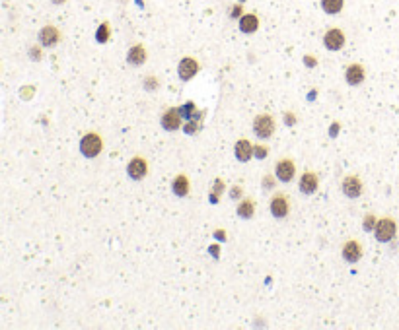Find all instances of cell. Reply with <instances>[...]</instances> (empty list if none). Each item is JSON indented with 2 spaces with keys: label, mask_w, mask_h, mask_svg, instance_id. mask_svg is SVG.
<instances>
[{
  "label": "cell",
  "mask_w": 399,
  "mask_h": 330,
  "mask_svg": "<svg viewBox=\"0 0 399 330\" xmlns=\"http://www.w3.org/2000/svg\"><path fill=\"white\" fill-rule=\"evenodd\" d=\"M253 156L257 160H265L269 156V148L267 146H253Z\"/></svg>",
  "instance_id": "cell-26"
},
{
  "label": "cell",
  "mask_w": 399,
  "mask_h": 330,
  "mask_svg": "<svg viewBox=\"0 0 399 330\" xmlns=\"http://www.w3.org/2000/svg\"><path fill=\"white\" fill-rule=\"evenodd\" d=\"M195 111H197V109H195V103H193V101H187V103H185V105L180 109L181 117H183V119H187V121H191V119H193Z\"/></svg>",
  "instance_id": "cell-23"
},
{
  "label": "cell",
  "mask_w": 399,
  "mask_h": 330,
  "mask_svg": "<svg viewBox=\"0 0 399 330\" xmlns=\"http://www.w3.org/2000/svg\"><path fill=\"white\" fill-rule=\"evenodd\" d=\"M341 255H343V258H345L347 262H359V260L362 258V255H364L362 243H360L359 239H349V241H345Z\"/></svg>",
  "instance_id": "cell-8"
},
{
  "label": "cell",
  "mask_w": 399,
  "mask_h": 330,
  "mask_svg": "<svg viewBox=\"0 0 399 330\" xmlns=\"http://www.w3.org/2000/svg\"><path fill=\"white\" fill-rule=\"evenodd\" d=\"M214 237H218V239H224V237H226V233H224V231H216V233H214Z\"/></svg>",
  "instance_id": "cell-34"
},
{
  "label": "cell",
  "mask_w": 399,
  "mask_h": 330,
  "mask_svg": "<svg viewBox=\"0 0 399 330\" xmlns=\"http://www.w3.org/2000/svg\"><path fill=\"white\" fill-rule=\"evenodd\" d=\"M296 175V164L290 160V158H282L275 164V177L280 181V183H290Z\"/></svg>",
  "instance_id": "cell-6"
},
{
  "label": "cell",
  "mask_w": 399,
  "mask_h": 330,
  "mask_svg": "<svg viewBox=\"0 0 399 330\" xmlns=\"http://www.w3.org/2000/svg\"><path fill=\"white\" fill-rule=\"evenodd\" d=\"M236 212H238L239 218H243V220H251V218L255 216V200H253V198H243V200H239Z\"/></svg>",
  "instance_id": "cell-18"
},
{
  "label": "cell",
  "mask_w": 399,
  "mask_h": 330,
  "mask_svg": "<svg viewBox=\"0 0 399 330\" xmlns=\"http://www.w3.org/2000/svg\"><path fill=\"white\" fill-rule=\"evenodd\" d=\"M172 190H174V194L180 196V198L189 196V192H191V181H189V177H187L185 173L176 175L174 181H172Z\"/></svg>",
  "instance_id": "cell-14"
},
{
  "label": "cell",
  "mask_w": 399,
  "mask_h": 330,
  "mask_svg": "<svg viewBox=\"0 0 399 330\" xmlns=\"http://www.w3.org/2000/svg\"><path fill=\"white\" fill-rule=\"evenodd\" d=\"M341 190L347 198H359L364 190V183L359 175H347L341 183Z\"/></svg>",
  "instance_id": "cell-5"
},
{
  "label": "cell",
  "mask_w": 399,
  "mask_h": 330,
  "mask_svg": "<svg viewBox=\"0 0 399 330\" xmlns=\"http://www.w3.org/2000/svg\"><path fill=\"white\" fill-rule=\"evenodd\" d=\"M364 78H366V70H364L362 64L353 62V64L347 66V70H345V80H347L349 86H360V84L364 82Z\"/></svg>",
  "instance_id": "cell-12"
},
{
  "label": "cell",
  "mask_w": 399,
  "mask_h": 330,
  "mask_svg": "<svg viewBox=\"0 0 399 330\" xmlns=\"http://www.w3.org/2000/svg\"><path fill=\"white\" fill-rule=\"evenodd\" d=\"M230 16H232V18H238V16H241V4H236L234 8H230Z\"/></svg>",
  "instance_id": "cell-31"
},
{
  "label": "cell",
  "mask_w": 399,
  "mask_h": 330,
  "mask_svg": "<svg viewBox=\"0 0 399 330\" xmlns=\"http://www.w3.org/2000/svg\"><path fill=\"white\" fill-rule=\"evenodd\" d=\"M284 123H286L288 127H292V125L296 123V115L290 113V111H286V113H284Z\"/></svg>",
  "instance_id": "cell-30"
},
{
  "label": "cell",
  "mask_w": 399,
  "mask_h": 330,
  "mask_svg": "<svg viewBox=\"0 0 399 330\" xmlns=\"http://www.w3.org/2000/svg\"><path fill=\"white\" fill-rule=\"evenodd\" d=\"M304 62H306V66H316V64H318V60L314 58V55H306Z\"/></svg>",
  "instance_id": "cell-33"
},
{
  "label": "cell",
  "mask_w": 399,
  "mask_h": 330,
  "mask_svg": "<svg viewBox=\"0 0 399 330\" xmlns=\"http://www.w3.org/2000/svg\"><path fill=\"white\" fill-rule=\"evenodd\" d=\"M234 154L239 162H249L253 158V144L247 138H239L234 146Z\"/></svg>",
  "instance_id": "cell-17"
},
{
  "label": "cell",
  "mask_w": 399,
  "mask_h": 330,
  "mask_svg": "<svg viewBox=\"0 0 399 330\" xmlns=\"http://www.w3.org/2000/svg\"><path fill=\"white\" fill-rule=\"evenodd\" d=\"M51 2H53V4H64L66 0H51Z\"/></svg>",
  "instance_id": "cell-36"
},
{
  "label": "cell",
  "mask_w": 399,
  "mask_h": 330,
  "mask_svg": "<svg viewBox=\"0 0 399 330\" xmlns=\"http://www.w3.org/2000/svg\"><path fill=\"white\" fill-rule=\"evenodd\" d=\"M29 55H31V58H33V60H39V58H41V51H39V47H31Z\"/></svg>",
  "instance_id": "cell-32"
},
{
  "label": "cell",
  "mask_w": 399,
  "mask_h": 330,
  "mask_svg": "<svg viewBox=\"0 0 399 330\" xmlns=\"http://www.w3.org/2000/svg\"><path fill=\"white\" fill-rule=\"evenodd\" d=\"M275 128H277V121L269 113H261L253 119V132L259 138H271L275 134Z\"/></svg>",
  "instance_id": "cell-3"
},
{
  "label": "cell",
  "mask_w": 399,
  "mask_h": 330,
  "mask_svg": "<svg viewBox=\"0 0 399 330\" xmlns=\"http://www.w3.org/2000/svg\"><path fill=\"white\" fill-rule=\"evenodd\" d=\"M376 223H378V218L374 214H366L364 220H362V229L364 231H372L376 227Z\"/></svg>",
  "instance_id": "cell-24"
},
{
  "label": "cell",
  "mask_w": 399,
  "mask_h": 330,
  "mask_svg": "<svg viewBox=\"0 0 399 330\" xmlns=\"http://www.w3.org/2000/svg\"><path fill=\"white\" fill-rule=\"evenodd\" d=\"M103 150V140L98 132H88L80 140V152L84 158H98Z\"/></svg>",
  "instance_id": "cell-2"
},
{
  "label": "cell",
  "mask_w": 399,
  "mask_h": 330,
  "mask_svg": "<svg viewBox=\"0 0 399 330\" xmlns=\"http://www.w3.org/2000/svg\"><path fill=\"white\" fill-rule=\"evenodd\" d=\"M127 175L133 181H142L148 175V162L142 156H135L129 164H127Z\"/></svg>",
  "instance_id": "cell-7"
},
{
  "label": "cell",
  "mask_w": 399,
  "mask_h": 330,
  "mask_svg": "<svg viewBox=\"0 0 399 330\" xmlns=\"http://www.w3.org/2000/svg\"><path fill=\"white\" fill-rule=\"evenodd\" d=\"M109 37H111V25H109L107 21H103V23L98 27V31H96V39H98L100 43H107Z\"/></svg>",
  "instance_id": "cell-21"
},
{
  "label": "cell",
  "mask_w": 399,
  "mask_h": 330,
  "mask_svg": "<svg viewBox=\"0 0 399 330\" xmlns=\"http://www.w3.org/2000/svg\"><path fill=\"white\" fill-rule=\"evenodd\" d=\"M298 186H300V192H302V194H314V192L318 190V186H319V177H318V173H316V171H306V173H302Z\"/></svg>",
  "instance_id": "cell-13"
},
{
  "label": "cell",
  "mask_w": 399,
  "mask_h": 330,
  "mask_svg": "<svg viewBox=\"0 0 399 330\" xmlns=\"http://www.w3.org/2000/svg\"><path fill=\"white\" fill-rule=\"evenodd\" d=\"M396 235H398V221L394 218H390V216L380 218L376 227H374V237L380 243H390Z\"/></svg>",
  "instance_id": "cell-1"
},
{
  "label": "cell",
  "mask_w": 399,
  "mask_h": 330,
  "mask_svg": "<svg viewBox=\"0 0 399 330\" xmlns=\"http://www.w3.org/2000/svg\"><path fill=\"white\" fill-rule=\"evenodd\" d=\"M142 86H144V90L154 92V90H158V88H160V78L150 74V76H146V78L142 80Z\"/></svg>",
  "instance_id": "cell-22"
},
{
  "label": "cell",
  "mask_w": 399,
  "mask_h": 330,
  "mask_svg": "<svg viewBox=\"0 0 399 330\" xmlns=\"http://www.w3.org/2000/svg\"><path fill=\"white\" fill-rule=\"evenodd\" d=\"M146 56H148V53H146L144 45H133L127 53V62L131 66H142L146 62Z\"/></svg>",
  "instance_id": "cell-16"
},
{
  "label": "cell",
  "mask_w": 399,
  "mask_h": 330,
  "mask_svg": "<svg viewBox=\"0 0 399 330\" xmlns=\"http://www.w3.org/2000/svg\"><path fill=\"white\" fill-rule=\"evenodd\" d=\"M323 45L329 49V51H339L345 47V33L339 29V27H333L329 29L325 35H323Z\"/></svg>",
  "instance_id": "cell-11"
},
{
  "label": "cell",
  "mask_w": 399,
  "mask_h": 330,
  "mask_svg": "<svg viewBox=\"0 0 399 330\" xmlns=\"http://www.w3.org/2000/svg\"><path fill=\"white\" fill-rule=\"evenodd\" d=\"M199 68L200 66H199V62H197V58L185 56V58H181L180 64H178V74H180V78H181L183 82H187V80H191V78L197 76Z\"/></svg>",
  "instance_id": "cell-10"
},
{
  "label": "cell",
  "mask_w": 399,
  "mask_h": 330,
  "mask_svg": "<svg viewBox=\"0 0 399 330\" xmlns=\"http://www.w3.org/2000/svg\"><path fill=\"white\" fill-rule=\"evenodd\" d=\"M337 128H339V125H333V127H331V136H337V134H335Z\"/></svg>",
  "instance_id": "cell-35"
},
{
  "label": "cell",
  "mask_w": 399,
  "mask_h": 330,
  "mask_svg": "<svg viewBox=\"0 0 399 330\" xmlns=\"http://www.w3.org/2000/svg\"><path fill=\"white\" fill-rule=\"evenodd\" d=\"M230 196H232L234 200H238V198H241V196H243V188H241L239 184H234V186L230 188Z\"/></svg>",
  "instance_id": "cell-29"
},
{
  "label": "cell",
  "mask_w": 399,
  "mask_h": 330,
  "mask_svg": "<svg viewBox=\"0 0 399 330\" xmlns=\"http://www.w3.org/2000/svg\"><path fill=\"white\" fill-rule=\"evenodd\" d=\"M263 188H273L275 186V175H271V173H267V175H263Z\"/></svg>",
  "instance_id": "cell-28"
},
{
  "label": "cell",
  "mask_w": 399,
  "mask_h": 330,
  "mask_svg": "<svg viewBox=\"0 0 399 330\" xmlns=\"http://www.w3.org/2000/svg\"><path fill=\"white\" fill-rule=\"evenodd\" d=\"M183 130H185L187 134H195V132L199 130V121H193V119H191V121H187V123H185V127H183Z\"/></svg>",
  "instance_id": "cell-27"
},
{
  "label": "cell",
  "mask_w": 399,
  "mask_h": 330,
  "mask_svg": "<svg viewBox=\"0 0 399 330\" xmlns=\"http://www.w3.org/2000/svg\"><path fill=\"white\" fill-rule=\"evenodd\" d=\"M343 6H345V0H321V8H323V12L329 14V16L339 14V12L343 10Z\"/></svg>",
  "instance_id": "cell-20"
},
{
  "label": "cell",
  "mask_w": 399,
  "mask_h": 330,
  "mask_svg": "<svg viewBox=\"0 0 399 330\" xmlns=\"http://www.w3.org/2000/svg\"><path fill=\"white\" fill-rule=\"evenodd\" d=\"M160 123H162V127H164V130H170V132H174V130L181 128L183 117H181L180 109H176V107H170V109H166V111H164V115H162Z\"/></svg>",
  "instance_id": "cell-9"
},
{
  "label": "cell",
  "mask_w": 399,
  "mask_h": 330,
  "mask_svg": "<svg viewBox=\"0 0 399 330\" xmlns=\"http://www.w3.org/2000/svg\"><path fill=\"white\" fill-rule=\"evenodd\" d=\"M269 210H271V214H273L275 218H279V220L286 218L288 212H290V198H288V194H284V192L273 194V198H271V202H269Z\"/></svg>",
  "instance_id": "cell-4"
},
{
  "label": "cell",
  "mask_w": 399,
  "mask_h": 330,
  "mask_svg": "<svg viewBox=\"0 0 399 330\" xmlns=\"http://www.w3.org/2000/svg\"><path fill=\"white\" fill-rule=\"evenodd\" d=\"M39 41L43 47H55L59 41H60V31L59 27L55 25H45L41 31H39Z\"/></svg>",
  "instance_id": "cell-15"
},
{
  "label": "cell",
  "mask_w": 399,
  "mask_h": 330,
  "mask_svg": "<svg viewBox=\"0 0 399 330\" xmlns=\"http://www.w3.org/2000/svg\"><path fill=\"white\" fill-rule=\"evenodd\" d=\"M259 27V18L255 14H243L239 18V29L243 33H255Z\"/></svg>",
  "instance_id": "cell-19"
},
{
  "label": "cell",
  "mask_w": 399,
  "mask_h": 330,
  "mask_svg": "<svg viewBox=\"0 0 399 330\" xmlns=\"http://www.w3.org/2000/svg\"><path fill=\"white\" fill-rule=\"evenodd\" d=\"M222 190H224V181H222V179H216V181H214V184H212V194H210V196H212V200H216V202H218V196L222 194Z\"/></svg>",
  "instance_id": "cell-25"
}]
</instances>
